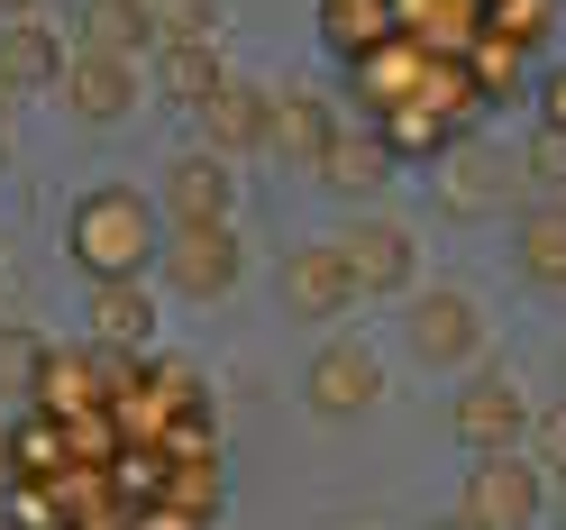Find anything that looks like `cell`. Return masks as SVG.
<instances>
[{
    "mask_svg": "<svg viewBox=\"0 0 566 530\" xmlns=\"http://www.w3.org/2000/svg\"><path fill=\"white\" fill-rule=\"evenodd\" d=\"M156 247H165V210L137 184H92V193H74V210H64V257H74L92 284L147 274Z\"/></svg>",
    "mask_w": 566,
    "mask_h": 530,
    "instance_id": "6da1fadb",
    "label": "cell"
},
{
    "mask_svg": "<svg viewBox=\"0 0 566 530\" xmlns=\"http://www.w3.org/2000/svg\"><path fill=\"white\" fill-rule=\"evenodd\" d=\"M402 347L430 375H467L475 357H484V302L467 293V284H420L411 302H402Z\"/></svg>",
    "mask_w": 566,
    "mask_h": 530,
    "instance_id": "7a4b0ae2",
    "label": "cell"
},
{
    "mask_svg": "<svg viewBox=\"0 0 566 530\" xmlns=\"http://www.w3.org/2000/svg\"><path fill=\"white\" fill-rule=\"evenodd\" d=\"M338 266H347V284H357V302H411L420 293V238L402 229V220H347L338 238Z\"/></svg>",
    "mask_w": 566,
    "mask_h": 530,
    "instance_id": "3957f363",
    "label": "cell"
},
{
    "mask_svg": "<svg viewBox=\"0 0 566 530\" xmlns=\"http://www.w3.org/2000/svg\"><path fill=\"white\" fill-rule=\"evenodd\" d=\"M156 266H165V284L184 293V302H220V293H238V274H247V238H238V220L165 229Z\"/></svg>",
    "mask_w": 566,
    "mask_h": 530,
    "instance_id": "277c9868",
    "label": "cell"
},
{
    "mask_svg": "<svg viewBox=\"0 0 566 530\" xmlns=\"http://www.w3.org/2000/svg\"><path fill=\"white\" fill-rule=\"evenodd\" d=\"M302 403H311V420H366L384 403V357L366 339H321L302 366Z\"/></svg>",
    "mask_w": 566,
    "mask_h": 530,
    "instance_id": "5b68a950",
    "label": "cell"
},
{
    "mask_svg": "<svg viewBox=\"0 0 566 530\" xmlns=\"http://www.w3.org/2000/svg\"><path fill=\"white\" fill-rule=\"evenodd\" d=\"M457 512L484 521V530H539V521H548V476L530 467L521 448L475 457V467H467V493H457Z\"/></svg>",
    "mask_w": 566,
    "mask_h": 530,
    "instance_id": "8992f818",
    "label": "cell"
},
{
    "mask_svg": "<svg viewBox=\"0 0 566 530\" xmlns=\"http://www.w3.org/2000/svg\"><path fill=\"white\" fill-rule=\"evenodd\" d=\"M137 101H147V74H137L128 55H101V46H74L55 74V111L83 119V128H119Z\"/></svg>",
    "mask_w": 566,
    "mask_h": 530,
    "instance_id": "52a82bcc",
    "label": "cell"
},
{
    "mask_svg": "<svg viewBox=\"0 0 566 530\" xmlns=\"http://www.w3.org/2000/svg\"><path fill=\"white\" fill-rule=\"evenodd\" d=\"M448 430L467 457H503L530 439V403H521V384L512 375H493V366H467V384H457V403H448Z\"/></svg>",
    "mask_w": 566,
    "mask_h": 530,
    "instance_id": "ba28073f",
    "label": "cell"
},
{
    "mask_svg": "<svg viewBox=\"0 0 566 530\" xmlns=\"http://www.w3.org/2000/svg\"><path fill=\"white\" fill-rule=\"evenodd\" d=\"M156 210L165 229H201V220H238V165L210 156V147H184L156 184Z\"/></svg>",
    "mask_w": 566,
    "mask_h": 530,
    "instance_id": "9c48e42d",
    "label": "cell"
},
{
    "mask_svg": "<svg viewBox=\"0 0 566 530\" xmlns=\"http://www.w3.org/2000/svg\"><path fill=\"white\" fill-rule=\"evenodd\" d=\"M192 119H201V147H210V156H229V165H247V156H265V147H274V92H265V83H247V74H229Z\"/></svg>",
    "mask_w": 566,
    "mask_h": 530,
    "instance_id": "30bf717a",
    "label": "cell"
},
{
    "mask_svg": "<svg viewBox=\"0 0 566 530\" xmlns=\"http://www.w3.org/2000/svg\"><path fill=\"white\" fill-rule=\"evenodd\" d=\"M274 293H283V311H293V321H338V311L357 302V284H347V266H338V247H329V238L283 247Z\"/></svg>",
    "mask_w": 566,
    "mask_h": 530,
    "instance_id": "8fae6325",
    "label": "cell"
},
{
    "mask_svg": "<svg viewBox=\"0 0 566 530\" xmlns=\"http://www.w3.org/2000/svg\"><path fill=\"white\" fill-rule=\"evenodd\" d=\"M512 274L530 293H566V201H530L512 220Z\"/></svg>",
    "mask_w": 566,
    "mask_h": 530,
    "instance_id": "7c38bea8",
    "label": "cell"
},
{
    "mask_svg": "<svg viewBox=\"0 0 566 530\" xmlns=\"http://www.w3.org/2000/svg\"><path fill=\"white\" fill-rule=\"evenodd\" d=\"M64 55H74V46H64L38 10H28V19H10V28H0V92H55Z\"/></svg>",
    "mask_w": 566,
    "mask_h": 530,
    "instance_id": "4fadbf2b",
    "label": "cell"
},
{
    "mask_svg": "<svg viewBox=\"0 0 566 530\" xmlns=\"http://www.w3.org/2000/svg\"><path fill=\"white\" fill-rule=\"evenodd\" d=\"M311 174H321V184L338 193V201H375L384 184H394V147H384V137H329V156L321 165H311Z\"/></svg>",
    "mask_w": 566,
    "mask_h": 530,
    "instance_id": "5bb4252c",
    "label": "cell"
},
{
    "mask_svg": "<svg viewBox=\"0 0 566 530\" xmlns=\"http://www.w3.org/2000/svg\"><path fill=\"white\" fill-rule=\"evenodd\" d=\"M439 201L457 210V220H484L493 201H512L503 156H493V147H457V156H448V174H439Z\"/></svg>",
    "mask_w": 566,
    "mask_h": 530,
    "instance_id": "9a60e30c",
    "label": "cell"
},
{
    "mask_svg": "<svg viewBox=\"0 0 566 530\" xmlns=\"http://www.w3.org/2000/svg\"><path fill=\"white\" fill-rule=\"evenodd\" d=\"M92 330H101V347H147L156 339L147 274H128V284H92Z\"/></svg>",
    "mask_w": 566,
    "mask_h": 530,
    "instance_id": "2e32d148",
    "label": "cell"
},
{
    "mask_svg": "<svg viewBox=\"0 0 566 530\" xmlns=\"http://www.w3.org/2000/svg\"><path fill=\"white\" fill-rule=\"evenodd\" d=\"M220 83H229L220 46H156V101H174V111H201Z\"/></svg>",
    "mask_w": 566,
    "mask_h": 530,
    "instance_id": "e0dca14e",
    "label": "cell"
},
{
    "mask_svg": "<svg viewBox=\"0 0 566 530\" xmlns=\"http://www.w3.org/2000/svg\"><path fill=\"white\" fill-rule=\"evenodd\" d=\"M329 137H338V119H329V101H321V92H274V156L321 165V156H329Z\"/></svg>",
    "mask_w": 566,
    "mask_h": 530,
    "instance_id": "ac0fdd59",
    "label": "cell"
},
{
    "mask_svg": "<svg viewBox=\"0 0 566 530\" xmlns=\"http://www.w3.org/2000/svg\"><path fill=\"white\" fill-rule=\"evenodd\" d=\"M83 46L101 55H147L156 46V19H147V0H83Z\"/></svg>",
    "mask_w": 566,
    "mask_h": 530,
    "instance_id": "d6986e66",
    "label": "cell"
},
{
    "mask_svg": "<svg viewBox=\"0 0 566 530\" xmlns=\"http://www.w3.org/2000/svg\"><path fill=\"white\" fill-rule=\"evenodd\" d=\"M147 19H156V46H220L229 0H147Z\"/></svg>",
    "mask_w": 566,
    "mask_h": 530,
    "instance_id": "ffe728a7",
    "label": "cell"
},
{
    "mask_svg": "<svg viewBox=\"0 0 566 530\" xmlns=\"http://www.w3.org/2000/svg\"><path fill=\"white\" fill-rule=\"evenodd\" d=\"M521 457H530V467H539L548 485H566V403L530 412V439H521Z\"/></svg>",
    "mask_w": 566,
    "mask_h": 530,
    "instance_id": "44dd1931",
    "label": "cell"
},
{
    "mask_svg": "<svg viewBox=\"0 0 566 530\" xmlns=\"http://www.w3.org/2000/svg\"><path fill=\"white\" fill-rule=\"evenodd\" d=\"M521 174L539 184V201H566V128H539V137H530Z\"/></svg>",
    "mask_w": 566,
    "mask_h": 530,
    "instance_id": "7402d4cb",
    "label": "cell"
},
{
    "mask_svg": "<svg viewBox=\"0 0 566 530\" xmlns=\"http://www.w3.org/2000/svg\"><path fill=\"white\" fill-rule=\"evenodd\" d=\"M548 128H566V74L548 83Z\"/></svg>",
    "mask_w": 566,
    "mask_h": 530,
    "instance_id": "603a6c76",
    "label": "cell"
},
{
    "mask_svg": "<svg viewBox=\"0 0 566 530\" xmlns=\"http://www.w3.org/2000/svg\"><path fill=\"white\" fill-rule=\"evenodd\" d=\"M430 530H484V521H467V512H439V521H430Z\"/></svg>",
    "mask_w": 566,
    "mask_h": 530,
    "instance_id": "cb8c5ba5",
    "label": "cell"
},
{
    "mask_svg": "<svg viewBox=\"0 0 566 530\" xmlns=\"http://www.w3.org/2000/svg\"><path fill=\"white\" fill-rule=\"evenodd\" d=\"M28 10H38V0H0V19H28Z\"/></svg>",
    "mask_w": 566,
    "mask_h": 530,
    "instance_id": "d4e9b609",
    "label": "cell"
},
{
    "mask_svg": "<svg viewBox=\"0 0 566 530\" xmlns=\"http://www.w3.org/2000/svg\"><path fill=\"white\" fill-rule=\"evenodd\" d=\"M0 485H10V439H0Z\"/></svg>",
    "mask_w": 566,
    "mask_h": 530,
    "instance_id": "484cf974",
    "label": "cell"
}]
</instances>
